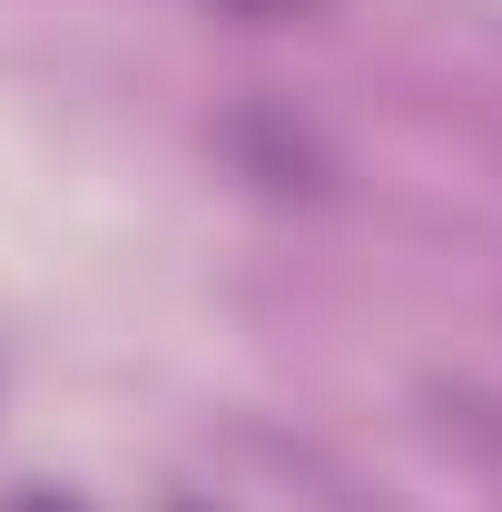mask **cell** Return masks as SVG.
Instances as JSON below:
<instances>
[{
  "label": "cell",
  "mask_w": 502,
  "mask_h": 512,
  "mask_svg": "<svg viewBox=\"0 0 502 512\" xmlns=\"http://www.w3.org/2000/svg\"><path fill=\"white\" fill-rule=\"evenodd\" d=\"M207 138H217V158H227L256 197H286V207H325L335 178H345L335 138H325L306 109H286V99H227Z\"/></svg>",
  "instance_id": "6da1fadb"
},
{
  "label": "cell",
  "mask_w": 502,
  "mask_h": 512,
  "mask_svg": "<svg viewBox=\"0 0 502 512\" xmlns=\"http://www.w3.org/2000/svg\"><path fill=\"white\" fill-rule=\"evenodd\" d=\"M434 414H443V424H453V434H463V444H473V453L502 473V394H483V384H453V394H434Z\"/></svg>",
  "instance_id": "7a4b0ae2"
},
{
  "label": "cell",
  "mask_w": 502,
  "mask_h": 512,
  "mask_svg": "<svg viewBox=\"0 0 502 512\" xmlns=\"http://www.w3.org/2000/svg\"><path fill=\"white\" fill-rule=\"evenodd\" d=\"M217 10H227V20H306L315 0H217Z\"/></svg>",
  "instance_id": "3957f363"
},
{
  "label": "cell",
  "mask_w": 502,
  "mask_h": 512,
  "mask_svg": "<svg viewBox=\"0 0 502 512\" xmlns=\"http://www.w3.org/2000/svg\"><path fill=\"white\" fill-rule=\"evenodd\" d=\"M10 512H79V503H60V493H20Z\"/></svg>",
  "instance_id": "277c9868"
},
{
  "label": "cell",
  "mask_w": 502,
  "mask_h": 512,
  "mask_svg": "<svg viewBox=\"0 0 502 512\" xmlns=\"http://www.w3.org/2000/svg\"><path fill=\"white\" fill-rule=\"evenodd\" d=\"M178 512H197V503H178Z\"/></svg>",
  "instance_id": "5b68a950"
}]
</instances>
